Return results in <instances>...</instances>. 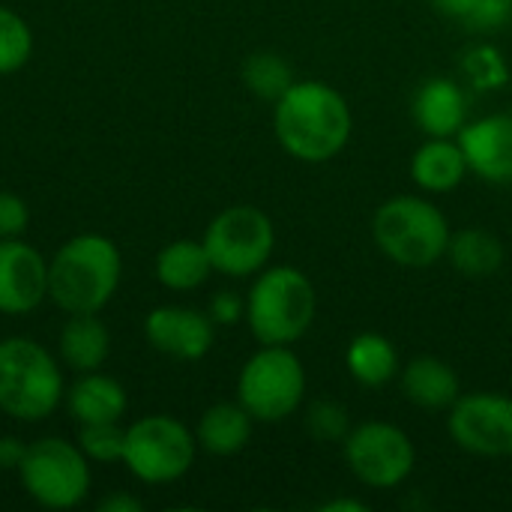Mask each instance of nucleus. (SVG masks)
<instances>
[{"instance_id": "obj_1", "label": "nucleus", "mask_w": 512, "mask_h": 512, "mask_svg": "<svg viewBox=\"0 0 512 512\" xmlns=\"http://www.w3.org/2000/svg\"><path fill=\"white\" fill-rule=\"evenodd\" d=\"M273 135L291 159L321 165L348 147L354 114L333 84L315 78L294 81L273 102Z\"/></svg>"}, {"instance_id": "obj_2", "label": "nucleus", "mask_w": 512, "mask_h": 512, "mask_svg": "<svg viewBox=\"0 0 512 512\" xmlns=\"http://www.w3.org/2000/svg\"><path fill=\"white\" fill-rule=\"evenodd\" d=\"M120 282L123 255L105 234H75L48 258V300L66 315H99Z\"/></svg>"}, {"instance_id": "obj_3", "label": "nucleus", "mask_w": 512, "mask_h": 512, "mask_svg": "<svg viewBox=\"0 0 512 512\" xmlns=\"http://www.w3.org/2000/svg\"><path fill=\"white\" fill-rule=\"evenodd\" d=\"M312 279L291 264H267L246 294V327L258 345H297L315 324Z\"/></svg>"}, {"instance_id": "obj_4", "label": "nucleus", "mask_w": 512, "mask_h": 512, "mask_svg": "<svg viewBox=\"0 0 512 512\" xmlns=\"http://www.w3.org/2000/svg\"><path fill=\"white\" fill-rule=\"evenodd\" d=\"M66 396L63 363L30 336L0 339V414L15 423L48 420Z\"/></svg>"}, {"instance_id": "obj_5", "label": "nucleus", "mask_w": 512, "mask_h": 512, "mask_svg": "<svg viewBox=\"0 0 512 512\" xmlns=\"http://www.w3.org/2000/svg\"><path fill=\"white\" fill-rule=\"evenodd\" d=\"M450 219L426 195H393L372 216V240L378 252L408 270H426L447 258Z\"/></svg>"}, {"instance_id": "obj_6", "label": "nucleus", "mask_w": 512, "mask_h": 512, "mask_svg": "<svg viewBox=\"0 0 512 512\" xmlns=\"http://www.w3.org/2000/svg\"><path fill=\"white\" fill-rule=\"evenodd\" d=\"M306 399V369L291 345H261L237 375V402L255 423H285Z\"/></svg>"}, {"instance_id": "obj_7", "label": "nucleus", "mask_w": 512, "mask_h": 512, "mask_svg": "<svg viewBox=\"0 0 512 512\" xmlns=\"http://www.w3.org/2000/svg\"><path fill=\"white\" fill-rule=\"evenodd\" d=\"M213 273L228 279L258 276L276 252V225L273 219L252 204H234L219 210L201 237Z\"/></svg>"}, {"instance_id": "obj_8", "label": "nucleus", "mask_w": 512, "mask_h": 512, "mask_svg": "<svg viewBox=\"0 0 512 512\" xmlns=\"http://www.w3.org/2000/svg\"><path fill=\"white\" fill-rule=\"evenodd\" d=\"M198 456L195 432L171 414H147L126 426L123 462L144 486H168L183 480Z\"/></svg>"}, {"instance_id": "obj_9", "label": "nucleus", "mask_w": 512, "mask_h": 512, "mask_svg": "<svg viewBox=\"0 0 512 512\" xmlns=\"http://www.w3.org/2000/svg\"><path fill=\"white\" fill-rule=\"evenodd\" d=\"M18 480L27 498L42 510H75L90 498V459L66 438H39L27 444Z\"/></svg>"}, {"instance_id": "obj_10", "label": "nucleus", "mask_w": 512, "mask_h": 512, "mask_svg": "<svg viewBox=\"0 0 512 512\" xmlns=\"http://www.w3.org/2000/svg\"><path fill=\"white\" fill-rule=\"evenodd\" d=\"M342 453L351 477L360 486L378 492L405 486L417 468V447L411 435L387 420H366L351 426L348 438L342 441Z\"/></svg>"}, {"instance_id": "obj_11", "label": "nucleus", "mask_w": 512, "mask_h": 512, "mask_svg": "<svg viewBox=\"0 0 512 512\" xmlns=\"http://www.w3.org/2000/svg\"><path fill=\"white\" fill-rule=\"evenodd\" d=\"M450 441L477 459L512 456V399L495 390L462 393L447 411Z\"/></svg>"}, {"instance_id": "obj_12", "label": "nucleus", "mask_w": 512, "mask_h": 512, "mask_svg": "<svg viewBox=\"0 0 512 512\" xmlns=\"http://www.w3.org/2000/svg\"><path fill=\"white\" fill-rule=\"evenodd\" d=\"M144 339L156 354L180 363L204 360L216 345V324L195 306H156L144 318Z\"/></svg>"}, {"instance_id": "obj_13", "label": "nucleus", "mask_w": 512, "mask_h": 512, "mask_svg": "<svg viewBox=\"0 0 512 512\" xmlns=\"http://www.w3.org/2000/svg\"><path fill=\"white\" fill-rule=\"evenodd\" d=\"M48 300V261L24 237L0 240V315L21 318Z\"/></svg>"}, {"instance_id": "obj_14", "label": "nucleus", "mask_w": 512, "mask_h": 512, "mask_svg": "<svg viewBox=\"0 0 512 512\" xmlns=\"http://www.w3.org/2000/svg\"><path fill=\"white\" fill-rule=\"evenodd\" d=\"M456 141L471 174L492 186H512V114L468 120Z\"/></svg>"}, {"instance_id": "obj_15", "label": "nucleus", "mask_w": 512, "mask_h": 512, "mask_svg": "<svg viewBox=\"0 0 512 512\" xmlns=\"http://www.w3.org/2000/svg\"><path fill=\"white\" fill-rule=\"evenodd\" d=\"M411 117L426 138H456L471 120L468 93L456 78H426L411 99Z\"/></svg>"}, {"instance_id": "obj_16", "label": "nucleus", "mask_w": 512, "mask_h": 512, "mask_svg": "<svg viewBox=\"0 0 512 512\" xmlns=\"http://www.w3.org/2000/svg\"><path fill=\"white\" fill-rule=\"evenodd\" d=\"M63 405H66L69 417L78 426L120 423L126 417L129 396H126V387L117 378L102 375V372H84L66 387Z\"/></svg>"}, {"instance_id": "obj_17", "label": "nucleus", "mask_w": 512, "mask_h": 512, "mask_svg": "<svg viewBox=\"0 0 512 512\" xmlns=\"http://www.w3.org/2000/svg\"><path fill=\"white\" fill-rule=\"evenodd\" d=\"M399 387L405 399L423 411H450L453 402L462 396V381L456 369L432 354L408 360L399 372Z\"/></svg>"}, {"instance_id": "obj_18", "label": "nucleus", "mask_w": 512, "mask_h": 512, "mask_svg": "<svg viewBox=\"0 0 512 512\" xmlns=\"http://www.w3.org/2000/svg\"><path fill=\"white\" fill-rule=\"evenodd\" d=\"M411 180L423 195H447L465 183L468 162L456 138H426L411 156Z\"/></svg>"}, {"instance_id": "obj_19", "label": "nucleus", "mask_w": 512, "mask_h": 512, "mask_svg": "<svg viewBox=\"0 0 512 512\" xmlns=\"http://www.w3.org/2000/svg\"><path fill=\"white\" fill-rule=\"evenodd\" d=\"M111 357V330L99 315H66L57 333V360L63 369L84 375L99 372Z\"/></svg>"}, {"instance_id": "obj_20", "label": "nucleus", "mask_w": 512, "mask_h": 512, "mask_svg": "<svg viewBox=\"0 0 512 512\" xmlns=\"http://www.w3.org/2000/svg\"><path fill=\"white\" fill-rule=\"evenodd\" d=\"M345 369L351 381L363 390H384L402 372L399 351L390 336L366 330L345 345Z\"/></svg>"}, {"instance_id": "obj_21", "label": "nucleus", "mask_w": 512, "mask_h": 512, "mask_svg": "<svg viewBox=\"0 0 512 512\" xmlns=\"http://www.w3.org/2000/svg\"><path fill=\"white\" fill-rule=\"evenodd\" d=\"M252 432H255V420L240 402H216L198 417L195 441L198 450L228 459L249 447Z\"/></svg>"}, {"instance_id": "obj_22", "label": "nucleus", "mask_w": 512, "mask_h": 512, "mask_svg": "<svg viewBox=\"0 0 512 512\" xmlns=\"http://www.w3.org/2000/svg\"><path fill=\"white\" fill-rule=\"evenodd\" d=\"M153 276L162 288L174 294H189V291H198L213 276V264L201 240L183 237V240L165 243L156 252Z\"/></svg>"}, {"instance_id": "obj_23", "label": "nucleus", "mask_w": 512, "mask_h": 512, "mask_svg": "<svg viewBox=\"0 0 512 512\" xmlns=\"http://www.w3.org/2000/svg\"><path fill=\"white\" fill-rule=\"evenodd\" d=\"M447 261L465 279H492L495 273H501L507 252H504V243L492 231L462 228L450 234Z\"/></svg>"}, {"instance_id": "obj_24", "label": "nucleus", "mask_w": 512, "mask_h": 512, "mask_svg": "<svg viewBox=\"0 0 512 512\" xmlns=\"http://www.w3.org/2000/svg\"><path fill=\"white\" fill-rule=\"evenodd\" d=\"M240 78L249 93H255L258 99L270 105L297 81L291 63L276 51H252L240 66Z\"/></svg>"}, {"instance_id": "obj_25", "label": "nucleus", "mask_w": 512, "mask_h": 512, "mask_svg": "<svg viewBox=\"0 0 512 512\" xmlns=\"http://www.w3.org/2000/svg\"><path fill=\"white\" fill-rule=\"evenodd\" d=\"M462 75L474 90L495 93L510 84V63L504 51L492 42H480L462 54Z\"/></svg>"}, {"instance_id": "obj_26", "label": "nucleus", "mask_w": 512, "mask_h": 512, "mask_svg": "<svg viewBox=\"0 0 512 512\" xmlns=\"http://www.w3.org/2000/svg\"><path fill=\"white\" fill-rule=\"evenodd\" d=\"M33 57V30L12 9L0 3V75L21 72Z\"/></svg>"}, {"instance_id": "obj_27", "label": "nucleus", "mask_w": 512, "mask_h": 512, "mask_svg": "<svg viewBox=\"0 0 512 512\" xmlns=\"http://www.w3.org/2000/svg\"><path fill=\"white\" fill-rule=\"evenodd\" d=\"M444 18L462 21L474 30H498L510 21L512 3L507 0H429Z\"/></svg>"}, {"instance_id": "obj_28", "label": "nucleus", "mask_w": 512, "mask_h": 512, "mask_svg": "<svg viewBox=\"0 0 512 512\" xmlns=\"http://www.w3.org/2000/svg\"><path fill=\"white\" fill-rule=\"evenodd\" d=\"M126 429L120 423H90L78 426V447L90 465H117L123 462Z\"/></svg>"}, {"instance_id": "obj_29", "label": "nucleus", "mask_w": 512, "mask_h": 512, "mask_svg": "<svg viewBox=\"0 0 512 512\" xmlns=\"http://www.w3.org/2000/svg\"><path fill=\"white\" fill-rule=\"evenodd\" d=\"M351 414L333 399H318L306 411V432L321 444H342L351 432Z\"/></svg>"}, {"instance_id": "obj_30", "label": "nucleus", "mask_w": 512, "mask_h": 512, "mask_svg": "<svg viewBox=\"0 0 512 512\" xmlns=\"http://www.w3.org/2000/svg\"><path fill=\"white\" fill-rule=\"evenodd\" d=\"M30 228V207L18 192L0 189V240H15L24 237Z\"/></svg>"}, {"instance_id": "obj_31", "label": "nucleus", "mask_w": 512, "mask_h": 512, "mask_svg": "<svg viewBox=\"0 0 512 512\" xmlns=\"http://www.w3.org/2000/svg\"><path fill=\"white\" fill-rule=\"evenodd\" d=\"M207 315L213 318L216 327H237L240 321H246V297L237 291H219L213 294Z\"/></svg>"}, {"instance_id": "obj_32", "label": "nucleus", "mask_w": 512, "mask_h": 512, "mask_svg": "<svg viewBox=\"0 0 512 512\" xmlns=\"http://www.w3.org/2000/svg\"><path fill=\"white\" fill-rule=\"evenodd\" d=\"M27 444L15 435H3L0 438V471H18V465L24 462Z\"/></svg>"}, {"instance_id": "obj_33", "label": "nucleus", "mask_w": 512, "mask_h": 512, "mask_svg": "<svg viewBox=\"0 0 512 512\" xmlns=\"http://www.w3.org/2000/svg\"><path fill=\"white\" fill-rule=\"evenodd\" d=\"M99 512H141V501L138 498H132V495H108V498H102L99 501Z\"/></svg>"}, {"instance_id": "obj_34", "label": "nucleus", "mask_w": 512, "mask_h": 512, "mask_svg": "<svg viewBox=\"0 0 512 512\" xmlns=\"http://www.w3.org/2000/svg\"><path fill=\"white\" fill-rule=\"evenodd\" d=\"M321 512H369L366 501H357V498H333V501H324Z\"/></svg>"}, {"instance_id": "obj_35", "label": "nucleus", "mask_w": 512, "mask_h": 512, "mask_svg": "<svg viewBox=\"0 0 512 512\" xmlns=\"http://www.w3.org/2000/svg\"><path fill=\"white\" fill-rule=\"evenodd\" d=\"M507 3H512V0H507Z\"/></svg>"}]
</instances>
